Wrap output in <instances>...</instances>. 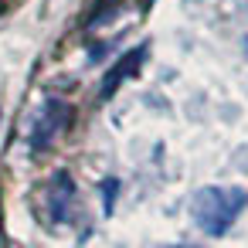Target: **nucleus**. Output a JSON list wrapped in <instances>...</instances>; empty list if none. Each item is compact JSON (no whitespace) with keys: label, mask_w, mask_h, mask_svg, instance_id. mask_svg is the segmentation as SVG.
Instances as JSON below:
<instances>
[{"label":"nucleus","mask_w":248,"mask_h":248,"mask_svg":"<svg viewBox=\"0 0 248 248\" xmlns=\"http://www.w3.org/2000/svg\"><path fill=\"white\" fill-rule=\"evenodd\" d=\"M48 201H51V217H55V221H68L72 204H75V187H72L68 173H58V177L51 180Z\"/></svg>","instance_id":"nucleus-3"},{"label":"nucleus","mask_w":248,"mask_h":248,"mask_svg":"<svg viewBox=\"0 0 248 248\" xmlns=\"http://www.w3.org/2000/svg\"><path fill=\"white\" fill-rule=\"evenodd\" d=\"M245 207H248V190L241 187H201L190 197V217L211 238L228 234Z\"/></svg>","instance_id":"nucleus-1"},{"label":"nucleus","mask_w":248,"mask_h":248,"mask_svg":"<svg viewBox=\"0 0 248 248\" xmlns=\"http://www.w3.org/2000/svg\"><path fill=\"white\" fill-rule=\"evenodd\" d=\"M143 58H146V48H133L129 55H123V62L106 75V82H102V99H109L116 89H119V82L126 78V75H133L140 65H143Z\"/></svg>","instance_id":"nucleus-4"},{"label":"nucleus","mask_w":248,"mask_h":248,"mask_svg":"<svg viewBox=\"0 0 248 248\" xmlns=\"http://www.w3.org/2000/svg\"><path fill=\"white\" fill-rule=\"evenodd\" d=\"M65 123H68V106H65V102H58V99H48V102H45V109L34 116L31 146H34V150H45Z\"/></svg>","instance_id":"nucleus-2"}]
</instances>
